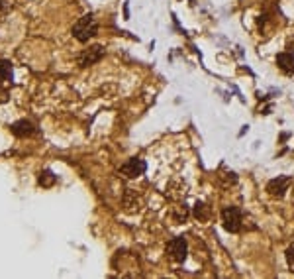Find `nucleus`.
Listing matches in <instances>:
<instances>
[{"label":"nucleus","mask_w":294,"mask_h":279,"mask_svg":"<svg viewBox=\"0 0 294 279\" xmlns=\"http://www.w3.org/2000/svg\"><path fill=\"white\" fill-rule=\"evenodd\" d=\"M290 183H292L290 177H277V179H272V181H269L267 191H269V195H272V197H283Z\"/></svg>","instance_id":"nucleus-6"},{"label":"nucleus","mask_w":294,"mask_h":279,"mask_svg":"<svg viewBox=\"0 0 294 279\" xmlns=\"http://www.w3.org/2000/svg\"><path fill=\"white\" fill-rule=\"evenodd\" d=\"M222 222L228 232H238L241 228V211L238 207H226L222 211Z\"/></svg>","instance_id":"nucleus-2"},{"label":"nucleus","mask_w":294,"mask_h":279,"mask_svg":"<svg viewBox=\"0 0 294 279\" xmlns=\"http://www.w3.org/2000/svg\"><path fill=\"white\" fill-rule=\"evenodd\" d=\"M102 57H104V47H102V45H92V47L85 49V51L79 55V65H81V67L94 65Z\"/></svg>","instance_id":"nucleus-4"},{"label":"nucleus","mask_w":294,"mask_h":279,"mask_svg":"<svg viewBox=\"0 0 294 279\" xmlns=\"http://www.w3.org/2000/svg\"><path fill=\"white\" fill-rule=\"evenodd\" d=\"M12 77H14L12 63L6 59H0V83H10Z\"/></svg>","instance_id":"nucleus-9"},{"label":"nucleus","mask_w":294,"mask_h":279,"mask_svg":"<svg viewBox=\"0 0 294 279\" xmlns=\"http://www.w3.org/2000/svg\"><path fill=\"white\" fill-rule=\"evenodd\" d=\"M286 264H288V268H290V271L294 273V244L286 250Z\"/></svg>","instance_id":"nucleus-12"},{"label":"nucleus","mask_w":294,"mask_h":279,"mask_svg":"<svg viewBox=\"0 0 294 279\" xmlns=\"http://www.w3.org/2000/svg\"><path fill=\"white\" fill-rule=\"evenodd\" d=\"M10 132L16 136V138H28V136H32L33 132H35V126H33L30 120L22 118V120H16V122L12 124Z\"/></svg>","instance_id":"nucleus-7"},{"label":"nucleus","mask_w":294,"mask_h":279,"mask_svg":"<svg viewBox=\"0 0 294 279\" xmlns=\"http://www.w3.org/2000/svg\"><path fill=\"white\" fill-rule=\"evenodd\" d=\"M194 216L200 220V222H202V220H208V218H210V207H206L204 202H196Z\"/></svg>","instance_id":"nucleus-11"},{"label":"nucleus","mask_w":294,"mask_h":279,"mask_svg":"<svg viewBox=\"0 0 294 279\" xmlns=\"http://www.w3.org/2000/svg\"><path fill=\"white\" fill-rule=\"evenodd\" d=\"M98 34V22L92 14H87L83 18H79V22L73 26V35L81 44H87L90 38Z\"/></svg>","instance_id":"nucleus-1"},{"label":"nucleus","mask_w":294,"mask_h":279,"mask_svg":"<svg viewBox=\"0 0 294 279\" xmlns=\"http://www.w3.org/2000/svg\"><path fill=\"white\" fill-rule=\"evenodd\" d=\"M40 185L42 187H51V185H55V181H57V177L53 175V171H49V169H44L42 173H40Z\"/></svg>","instance_id":"nucleus-10"},{"label":"nucleus","mask_w":294,"mask_h":279,"mask_svg":"<svg viewBox=\"0 0 294 279\" xmlns=\"http://www.w3.org/2000/svg\"><path fill=\"white\" fill-rule=\"evenodd\" d=\"M167 252H169V256L173 257L174 262H179V264H183L188 256V244H186L185 236H177L173 238L169 246H167Z\"/></svg>","instance_id":"nucleus-3"},{"label":"nucleus","mask_w":294,"mask_h":279,"mask_svg":"<svg viewBox=\"0 0 294 279\" xmlns=\"http://www.w3.org/2000/svg\"><path fill=\"white\" fill-rule=\"evenodd\" d=\"M145 169H147V163H145L143 159L133 157V159L126 161V163L122 165V173H124L126 177L135 179V177H140V175H143V173H145Z\"/></svg>","instance_id":"nucleus-5"},{"label":"nucleus","mask_w":294,"mask_h":279,"mask_svg":"<svg viewBox=\"0 0 294 279\" xmlns=\"http://www.w3.org/2000/svg\"><path fill=\"white\" fill-rule=\"evenodd\" d=\"M277 63L284 73H294V55L292 53H281L277 55Z\"/></svg>","instance_id":"nucleus-8"}]
</instances>
